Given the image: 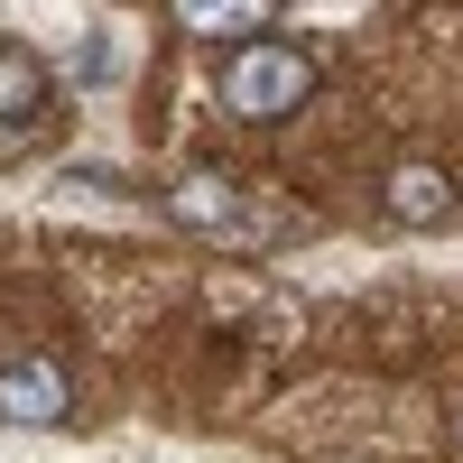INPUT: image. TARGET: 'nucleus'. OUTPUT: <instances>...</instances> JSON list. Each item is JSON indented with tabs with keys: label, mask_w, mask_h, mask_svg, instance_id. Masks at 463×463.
I'll return each instance as SVG.
<instances>
[{
	"label": "nucleus",
	"mask_w": 463,
	"mask_h": 463,
	"mask_svg": "<svg viewBox=\"0 0 463 463\" xmlns=\"http://www.w3.org/2000/svg\"><path fill=\"white\" fill-rule=\"evenodd\" d=\"M380 213L408 222V232H436V222H454V213H463V195H454V176H445V167L408 158V167H390V185H380Z\"/></svg>",
	"instance_id": "nucleus-4"
},
{
	"label": "nucleus",
	"mask_w": 463,
	"mask_h": 463,
	"mask_svg": "<svg viewBox=\"0 0 463 463\" xmlns=\"http://www.w3.org/2000/svg\"><path fill=\"white\" fill-rule=\"evenodd\" d=\"M167 213L185 232H204V241H232V250H269V241H288V232H306V213H250V195L232 176H213V167H185L167 185Z\"/></svg>",
	"instance_id": "nucleus-2"
},
{
	"label": "nucleus",
	"mask_w": 463,
	"mask_h": 463,
	"mask_svg": "<svg viewBox=\"0 0 463 463\" xmlns=\"http://www.w3.org/2000/svg\"><path fill=\"white\" fill-rule=\"evenodd\" d=\"M0 417L10 427H65L74 417V380L56 371V362H0Z\"/></svg>",
	"instance_id": "nucleus-3"
},
{
	"label": "nucleus",
	"mask_w": 463,
	"mask_h": 463,
	"mask_svg": "<svg viewBox=\"0 0 463 463\" xmlns=\"http://www.w3.org/2000/svg\"><path fill=\"white\" fill-rule=\"evenodd\" d=\"M37 111H47V65H37L28 47H0V121L28 130Z\"/></svg>",
	"instance_id": "nucleus-5"
},
{
	"label": "nucleus",
	"mask_w": 463,
	"mask_h": 463,
	"mask_svg": "<svg viewBox=\"0 0 463 463\" xmlns=\"http://www.w3.org/2000/svg\"><path fill=\"white\" fill-rule=\"evenodd\" d=\"M167 19H176V28H195V37H241V47H250V28H260L269 10H250V0H222V10H213V0H176Z\"/></svg>",
	"instance_id": "nucleus-6"
},
{
	"label": "nucleus",
	"mask_w": 463,
	"mask_h": 463,
	"mask_svg": "<svg viewBox=\"0 0 463 463\" xmlns=\"http://www.w3.org/2000/svg\"><path fill=\"white\" fill-rule=\"evenodd\" d=\"M306 102H316V56H306V47H288V37H250V47L222 56V111H232V121L269 130V121H297Z\"/></svg>",
	"instance_id": "nucleus-1"
},
{
	"label": "nucleus",
	"mask_w": 463,
	"mask_h": 463,
	"mask_svg": "<svg viewBox=\"0 0 463 463\" xmlns=\"http://www.w3.org/2000/svg\"><path fill=\"white\" fill-rule=\"evenodd\" d=\"M454 445H463V427H454Z\"/></svg>",
	"instance_id": "nucleus-7"
}]
</instances>
